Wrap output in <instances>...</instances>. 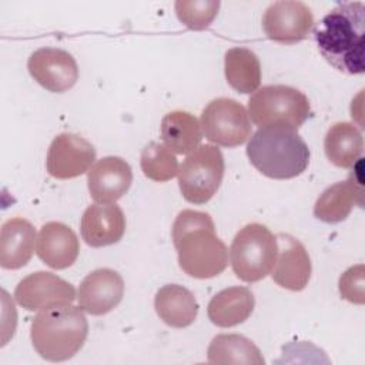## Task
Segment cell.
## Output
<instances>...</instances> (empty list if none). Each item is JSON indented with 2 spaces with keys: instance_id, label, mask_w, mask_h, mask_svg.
I'll return each instance as SVG.
<instances>
[{
  "instance_id": "1",
  "label": "cell",
  "mask_w": 365,
  "mask_h": 365,
  "mask_svg": "<svg viewBox=\"0 0 365 365\" xmlns=\"http://www.w3.org/2000/svg\"><path fill=\"white\" fill-rule=\"evenodd\" d=\"M173 242L178 265L190 277L212 278L228 265V250L217 237L214 221L207 212L181 211L173 224Z\"/></svg>"
},
{
  "instance_id": "2",
  "label": "cell",
  "mask_w": 365,
  "mask_h": 365,
  "mask_svg": "<svg viewBox=\"0 0 365 365\" xmlns=\"http://www.w3.org/2000/svg\"><path fill=\"white\" fill-rule=\"evenodd\" d=\"M364 21L365 4L349 1L334 7L314 29L321 56L335 70L351 76L365 71Z\"/></svg>"
},
{
  "instance_id": "3",
  "label": "cell",
  "mask_w": 365,
  "mask_h": 365,
  "mask_svg": "<svg viewBox=\"0 0 365 365\" xmlns=\"http://www.w3.org/2000/svg\"><path fill=\"white\" fill-rule=\"evenodd\" d=\"M250 163L265 177L289 180L309 164V148L297 130L282 125L259 127L247 144Z\"/></svg>"
},
{
  "instance_id": "4",
  "label": "cell",
  "mask_w": 365,
  "mask_h": 365,
  "mask_svg": "<svg viewBox=\"0 0 365 365\" xmlns=\"http://www.w3.org/2000/svg\"><path fill=\"white\" fill-rule=\"evenodd\" d=\"M88 322L80 307L54 305L34 317L30 338L37 354L46 361L61 362L73 358L84 345Z\"/></svg>"
},
{
  "instance_id": "5",
  "label": "cell",
  "mask_w": 365,
  "mask_h": 365,
  "mask_svg": "<svg viewBox=\"0 0 365 365\" xmlns=\"http://www.w3.org/2000/svg\"><path fill=\"white\" fill-rule=\"evenodd\" d=\"M277 255V235L258 222L242 227L230 247L232 271L244 282H257L271 274Z\"/></svg>"
},
{
  "instance_id": "6",
  "label": "cell",
  "mask_w": 365,
  "mask_h": 365,
  "mask_svg": "<svg viewBox=\"0 0 365 365\" xmlns=\"http://www.w3.org/2000/svg\"><path fill=\"white\" fill-rule=\"evenodd\" d=\"M309 114L308 97L298 88L284 84L264 86L248 100V115L258 127L282 125L297 130Z\"/></svg>"
},
{
  "instance_id": "7",
  "label": "cell",
  "mask_w": 365,
  "mask_h": 365,
  "mask_svg": "<svg viewBox=\"0 0 365 365\" xmlns=\"http://www.w3.org/2000/svg\"><path fill=\"white\" fill-rule=\"evenodd\" d=\"M177 175L184 200L192 204H205L218 191L224 177L221 150L211 144L198 145L185 157Z\"/></svg>"
},
{
  "instance_id": "8",
  "label": "cell",
  "mask_w": 365,
  "mask_h": 365,
  "mask_svg": "<svg viewBox=\"0 0 365 365\" xmlns=\"http://www.w3.org/2000/svg\"><path fill=\"white\" fill-rule=\"evenodd\" d=\"M205 138L221 147H237L251 135V120L245 107L234 98L211 100L201 113Z\"/></svg>"
},
{
  "instance_id": "9",
  "label": "cell",
  "mask_w": 365,
  "mask_h": 365,
  "mask_svg": "<svg viewBox=\"0 0 365 365\" xmlns=\"http://www.w3.org/2000/svg\"><path fill=\"white\" fill-rule=\"evenodd\" d=\"M262 29L269 40L294 44L307 38L312 31L314 14L302 1H275L264 11Z\"/></svg>"
},
{
  "instance_id": "10",
  "label": "cell",
  "mask_w": 365,
  "mask_h": 365,
  "mask_svg": "<svg viewBox=\"0 0 365 365\" xmlns=\"http://www.w3.org/2000/svg\"><path fill=\"white\" fill-rule=\"evenodd\" d=\"M94 160L96 148L90 141L73 133H61L48 147L46 168L54 178L70 180L88 173Z\"/></svg>"
},
{
  "instance_id": "11",
  "label": "cell",
  "mask_w": 365,
  "mask_h": 365,
  "mask_svg": "<svg viewBox=\"0 0 365 365\" xmlns=\"http://www.w3.org/2000/svg\"><path fill=\"white\" fill-rule=\"evenodd\" d=\"M14 298L24 309L40 311L54 305L71 304L76 299V289L70 282L53 272L37 271L17 284Z\"/></svg>"
},
{
  "instance_id": "12",
  "label": "cell",
  "mask_w": 365,
  "mask_h": 365,
  "mask_svg": "<svg viewBox=\"0 0 365 365\" xmlns=\"http://www.w3.org/2000/svg\"><path fill=\"white\" fill-rule=\"evenodd\" d=\"M30 76L51 93H64L78 80V67L74 57L61 48L41 47L27 61Z\"/></svg>"
},
{
  "instance_id": "13",
  "label": "cell",
  "mask_w": 365,
  "mask_h": 365,
  "mask_svg": "<svg viewBox=\"0 0 365 365\" xmlns=\"http://www.w3.org/2000/svg\"><path fill=\"white\" fill-rule=\"evenodd\" d=\"M124 297L121 275L110 268H98L87 274L77 292L78 307L91 315L113 311Z\"/></svg>"
},
{
  "instance_id": "14",
  "label": "cell",
  "mask_w": 365,
  "mask_h": 365,
  "mask_svg": "<svg viewBox=\"0 0 365 365\" xmlns=\"http://www.w3.org/2000/svg\"><path fill=\"white\" fill-rule=\"evenodd\" d=\"M133 171L121 157L108 155L96 161L87 173L91 198L97 204H113L131 187Z\"/></svg>"
},
{
  "instance_id": "15",
  "label": "cell",
  "mask_w": 365,
  "mask_h": 365,
  "mask_svg": "<svg viewBox=\"0 0 365 365\" xmlns=\"http://www.w3.org/2000/svg\"><path fill=\"white\" fill-rule=\"evenodd\" d=\"M278 255L271 271L272 279L289 291H302L311 278V258L301 241L288 234L277 235Z\"/></svg>"
},
{
  "instance_id": "16",
  "label": "cell",
  "mask_w": 365,
  "mask_h": 365,
  "mask_svg": "<svg viewBox=\"0 0 365 365\" xmlns=\"http://www.w3.org/2000/svg\"><path fill=\"white\" fill-rule=\"evenodd\" d=\"M125 231L123 210L113 204H93L86 208L80 222V232L84 242L100 248L118 242Z\"/></svg>"
},
{
  "instance_id": "17",
  "label": "cell",
  "mask_w": 365,
  "mask_h": 365,
  "mask_svg": "<svg viewBox=\"0 0 365 365\" xmlns=\"http://www.w3.org/2000/svg\"><path fill=\"white\" fill-rule=\"evenodd\" d=\"M36 252L38 258L53 269L71 267L80 252L76 232L58 221L46 222L37 235Z\"/></svg>"
},
{
  "instance_id": "18",
  "label": "cell",
  "mask_w": 365,
  "mask_h": 365,
  "mask_svg": "<svg viewBox=\"0 0 365 365\" xmlns=\"http://www.w3.org/2000/svg\"><path fill=\"white\" fill-rule=\"evenodd\" d=\"M364 188L358 173H352L345 181L328 187L315 201L314 215L324 222L344 221L355 205H362Z\"/></svg>"
},
{
  "instance_id": "19",
  "label": "cell",
  "mask_w": 365,
  "mask_h": 365,
  "mask_svg": "<svg viewBox=\"0 0 365 365\" xmlns=\"http://www.w3.org/2000/svg\"><path fill=\"white\" fill-rule=\"evenodd\" d=\"M37 241L36 228L21 217H13L1 225L0 231V265L4 269H19L24 267Z\"/></svg>"
},
{
  "instance_id": "20",
  "label": "cell",
  "mask_w": 365,
  "mask_h": 365,
  "mask_svg": "<svg viewBox=\"0 0 365 365\" xmlns=\"http://www.w3.org/2000/svg\"><path fill=\"white\" fill-rule=\"evenodd\" d=\"M255 305L254 294L245 287H230L215 294L207 307L210 321L221 328L235 327L247 321Z\"/></svg>"
},
{
  "instance_id": "21",
  "label": "cell",
  "mask_w": 365,
  "mask_h": 365,
  "mask_svg": "<svg viewBox=\"0 0 365 365\" xmlns=\"http://www.w3.org/2000/svg\"><path fill=\"white\" fill-rule=\"evenodd\" d=\"M154 308L160 319L173 328L191 325L198 314V302L192 292L178 284L161 287L154 298Z\"/></svg>"
},
{
  "instance_id": "22",
  "label": "cell",
  "mask_w": 365,
  "mask_h": 365,
  "mask_svg": "<svg viewBox=\"0 0 365 365\" xmlns=\"http://www.w3.org/2000/svg\"><path fill=\"white\" fill-rule=\"evenodd\" d=\"M327 158L339 168L352 167L364 151V137L361 130L348 121L332 124L324 138Z\"/></svg>"
},
{
  "instance_id": "23",
  "label": "cell",
  "mask_w": 365,
  "mask_h": 365,
  "mask_svg": "<svg viewBox=\"0 0 365 365\" xmlns=\"http://www.w3.org/2000/svg\"><path fill=\"white\" fill-rule=\"evenodd\" d=\"M161 140L167 148L177 154H190L202 138L200 121L188 111L175 110L165 114L161 120Z\"/></svg>"
},
{
  "instance_id": "24",
  "label": "cell",
  "mask_w": 365,
  "mask_h": 365,
  "mask_svg": "<svg viewBox=\"0 0 365 365\" xmlns=\"http://www.w3.org/2000/svg\"><path fill=\"white\" fill-rule=\"evenodd\" d=\"M210 364H244L264 365L259 348L248 338L240 334H221L212 338L207 349Z\"/></svg>"
},
{
  "instance_id": "25",
  "label": "cell",
  "mask_w": 365,
  "mask_h": 365,
  "mask_svg": "<svg viewBox=\"0 0 365 365\" xmlns=\"http://www.w3.org/2000/svg\"><path fill=\"white\" fill-rule=\"evenodd\" d=\"M224 71L228 84L238 93H254L261 84V64L250 48H230L224 57Z\"/></svg>"
},
{
  "instance_id": "26",
  "label": "cell",
  "mask_w": 365,
  "mask_h": 365,
  "mask_svg": "<svg viewBox=\"0 0 365 365\" xmlns=\"http://www.w3.org/2000/svg\"><path fill=\"white\" fill-rule=\"evenodd\" d=\"M140 165L144 175L153 181L164 182L178 174V161L174 153L164 144L151 141L141 153Z\"/></svg>"
},
{
  "instance_id": "27",
  "label": "cell",
  "mask_w": 365,
  "mask_h": 365,
  "mask_svg": "<svg viewBox=\"0 0 365 365\" xmlns=\"http://www.w3.org/2000/svg\"><path fill=\"white\" fill-rule=\"evenodd\" d=\"M178 20L191 30L207 29L218 14V0H178L174 4Z\"/></svg>"
},
{
  "instance_id": "28",
  "label": "cell",
  "mask_w": 365,
  "mask_h": 365,
  "mask_svg": "<svg viewBox=\"0 0 365 365\" xmlns=\"http://www.w3.org/2000/svg\"><path fill=\"white\" fill-rule=\"evenodd\" d=\"M339 294L344 299L362 305L365 302V267L356 264L349 267L338 281Z\"/></svg>"
}]
</instances>
